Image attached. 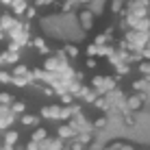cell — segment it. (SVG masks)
I'll use <instances>...</instances> for the list:
<instances>
[{
	"label": "cell",
	"mask_w": 150,
	"mask_h": 150,
	"mask_svg": "<svg viewBox=\"0 0 150 150\" xmlns=\"http://www.w3.org/2000/svg\"><path fill=\"white\" fill-rule=\"evenodd\" d=\"M70 150H87V146H83V144L79 142V139H72V144H70Z\"/></svg>",
	"instance_id": "23"
},
{
	"label": "cell",
	"mask_w": 150,
	"mask_h": 150,
	"mask_svg": "<svg viewBox=\"0 0 150 150\" xmlns=\"http://www.w3.org/2000/svg\"><path fill=\"white\" fill-rule=\"evenodd\" d=\"M142 150H150V148H142Z\"/></svg>",
	"instance_id": "34"
},
{
	"label": "cell",
	"mask_w": 150,
	"mask_h": 150,
	"mask_svg": "<svg viewBox=\"0 0 150 150\" xmlns=\"http://www.w3.org/2000/svg\"><path fill=\"white\" fill-rule=\"evenodd\" d=\"M76 98H81V100H83V102H87V105H94L98 98H100V94H98V91H96L91 85H89V87L83 85V89L79 91V96H76Z\"/></svg>",
	"instance_id": "3"
},
{
	"label": "cell",
	"mask_w": 150,
	"mask_h": 150,
	"mask_svg": "<svg viewBox=\"0 0 150 150\" xmlns=\"http://www.w3.org/2000/svg\"><path fill=\"white\" fill-rule=\"evenodd\" d=\"M11 107H2V105H0V120H2V117H7V115H11Z\"/></svg>",
	"instance_id": "26"
},
{
	"label": "cell",
	"mask_w": 150,
	"mask_h": 150,
	"mask_svg": "<svg viewBox=\"0 0 150 150\" xmlns=\"http://www.w3.org/2000/svg\"><path fill=\"white\" fill-rule=\"evenodd\" d=\"M13 102H15L13 94H9V91H0V105H2V107H11Z\"/></svg>",
	"instance_id": "15"
},
{
	"label": "cell",
	"mask_w": 150,
	"mask_h": 150,
	"mask_svg": "<svg viewBox=\"0 0 150 150\" xmlns=\"http://www.w3.org/2000/svg\"><path fill=\"white\" fill-rule=\"evenodd\" d=\"M4 63L7 65H18V63H22L20 61V52H13V50H4Z\"/></svg>",
	"instance_id": "10"
},
{
	"label": "cell",
	"mask_w": 150,
	"mask_h": 150,
	"mask_svg": "<svg viewBox=\"0 0 150 150\" xmlns=\"http://www.w3.org/2000/svg\"><path fill=\"white\" fill-rule=\"evenodd\" d=\"M0 85H13V72L0 70Z\"/></svg>",
	"instance_id": "16"
},
{
	"label": "cell",
	"mask_w": 150,
	"mask_h": 150,
	"mask_svg": "<svg viewBox=\"0 0 150 150\" xmlns=\"http://www.w3.org/2000/svg\"><path fill=\"white\" fill-rule=\"evenodd\" d=\"M35 15H37V7H35V4H28V9H26V15H24V18H26V20H33Z\"/></svg>",
	"instance_id": "22"
},
{
	"label": "cell",
	"mask_w": 150,
	"mask_h": 150,
	"mask_svg": "<svg viewBox=\"0 0 150 150\" xmlns=\"http://www.w3.org/2000/svg\"><path fill=\"white\" fill-rule=\"evenodd\" d=\"M89 2H91V0H74V4L79 9H83V4H89Z\"/></svg>",
	"instance_id": "30"
},
{
	"label": "cell",
	"mask_w": 150,
	"mask_h": 150,
	"mask_svg": "<svg viewBox=\"0 0 150 150\" xmlns=\"http://www.w3.org/2000/svg\"><path fill=\"white\" fill-rule=\"evenodd\" d=\"M11 111H13V113H18V115H24V113H26V102L15 100L13 105H11Z\"/></svg>",
	"instance_id": "17"
},
{
	"label": "cell",
	"mask_w": 150,
	"mask_h": 150,
	"mask_svg": "<svg viewBox=\"0 0 150 150\" xmlns=\"http://www.w3.org/2000/svg\"><path fill=\"white\" fill-rule=\"evenodd\" d=\"M61 52H63V57H68L70 61H74L76 57H79V48H76L74 44H65V48L61 50Z\"/></svg>",
	"instance_id": "12"
},
{
	"label": "cell",
	"mask_w": 150,
	"mask_h": 150,
	"mask_svg": "<svg viewBox=\"0 0 150 150\" xmlns=\"http://www.w3.org/2000/svg\"><path fill=\"white\" fill-rule=\"evenodd\" d=\"M33 48H37L39 54H50V48H48L44 37H33Z\"/></svg>",
	"instance_id": "9"
},
{
	"label": "cell",
	"mask_w": 150,
	"mask_h": 150,
	"mask_svg": "<svg viewBox=\"0 0 150 150\" xmlns=\"http://www.w3.org/2000/svg\"><path fill=\"white\" fill-rule=\"evenodd\" d=\"M98 68V59H96V57H87V59H85V70H96Z\"/></svg>",
	"instance_id": "19"
},
{
	"label": "cell",
	"mask_w": 150,
	"mask_h": 150,
	"mask_svg": "<svg viewBox=\"0 0 150 150\" xmlns=\"http://www.w3.org/2000/svg\"><path fill=\"white\" fill-rule=\"evenodd\" d=\"M24 150H41V144H37V142H33V139H30L26 146H24Z\"/></svg>",
	"instance_id": "25"
},
{
	"label": "cell",
	"mask_w": 150,
	"mask_h": 150,
	"mask_svg": "<svg viewBox=\"0 0 150 150\" xmlns=\"http://www.w3.org/2000/svg\"><path fill=\"white\" fill-rule=\"evenodd\" d=\"M131 87H133V91H137V94H144L146 87H148V81L146 79H137V81L131 83Z\"/></svg>",
	"instance_id": "14"
},
{
	"label": "cell",
	"mask_w": 150,
	"mask_h": 150,
	"mask_svg": "<svg viewBox=\"0 0 150 150\" xmlns=\"http://www.w3.org/2000/svg\"><path fill=\"white\" fill-rule=\"evenodd\" d=\"M0 63H4V50H0Z\"/></svg>",
	"instance_id": "31"
},
{
	"label": "cell",
	"mask_w": 150,
	"mask_h": 150,
	"mask_svg": "<svg viewBox=\"0 0 150 150\" xmlns=\"http://www.w3.org/2000/svg\"><path fill=\"white\" fill-rule=\"evenodd\" d=\"M94 20H96V15H94V11L91 9H79V22H81V26H83V30H91L94 28Z\"/></svg>",
	"instance_id": "1"
},
{
	"label": "cell",
	"mask_w": 150,
	"mask_h": 150,
	"mask_svg": "<svg viewBox=\"0 0 150 150\" xmlns=\"http://www.w3.org/2000/svg\"><path fill=\"white\" fill-rule=\"evenodd\" d=\"M148 46H150V41H148Z\"/></svg>",
	"instance_id": "36"
},
{
	"label": "cell",
	"mask_w": 150,
	"mask_h": 150,
	"mask_svg": "<svg viewBox=\"0 0 150 150\" xmlns=\"http://www.w3.org/2000/svg\"><path fill=\"white\" fill-rule=\"evenodd\" d=\"M59 7H61V11H65V13H68V11H72V9L76 7V4H74V0H63V2H61Z\"/></svg>",
	"instance_id": "21"
},
{
	"label": "cell",
	"mask_w": 150,
	"mask_h": 150,
	"mask_svg": "<svg viewBox=\"0 0 150 150\" xmlns=\"http://www.w3.org/2000/svg\"><path fill=\"white\" fill-rule=\"evenodd\" d=\"M33 4H35L37 9H39V7H50V4H54V0H35Z\"/></svg>",
	"instance_id": "24"
},
{
	"label": "cell",
	"mask_w": 150,
	"mask_h": 150,
	"mask_svg": "<svg viewBox=\"0 0 150 150\" xmlns=\"http://www.w3.org/2000/svg\"><path fill=\"white\" fill-rule=\"evenodd\" d=\"M148 109H150V105H148Z\"/></svg>",
	"instance_id": "37"
},
{
	"label": "cell",
	"mask_w": 150,
	"mask_h": 150,
	"mask_svg": "<svg viewBox=\"0 0 150 150\" xmlns=\"http://www.w3.org/2000/svg\"><path fill=\"white\" fill-rule=\"evenodd\" d=\"M30 139H33V142H37V144H44L46 139H48V131H46L44 126L33 128V133H30Z\"/></svg>",
	"instance_id": "8"
},
{
	"label": "cell",
	"mask_w": 150,
	"mask_h": 150,
	"mask_svg": "<svg viewBox=\"0 0 150 150\" xmlns=\"http://www.w3.org/2000/svg\"><path fill=\"white\" fill-rule=\"evenodd\" d=\"M107 126V115H98L94 117V122H91V128H105Z\"/></svg>",
	"instance_id": "18"
},
{
	"label": "cell",
	"mask_w": 150,
	"mask_h": 150,
	"mask_svg": "<svg viewBox=\"0 0 150 150\" xmlns=\"http://www.w3.org/2000/svg\"><path fill=\"white\" fill-rule=\"evenodd\" d=\"M144 96L142 94H131V96H126V105H128V109H131L133 113H137L139 109H144Z\"/></svg>",
	"instance_id": "5"
},
{
	"label": "cell",
	"mask_w": 150,
	"mask_h": 150,
	"mask_svg": "<svg viewBox=\"0 0 150 150\" xmlns=\"http://www.w3.org/2000/svg\"><path fill=\"white\" fill-rule=\"evenodd\" d=\"M4 37H7V33H4V30L0 28V39H4Z\"/></svg>",
	"instance_id": "32"
},
{
	"label": "cell",
	"mask_w": 150,
	"mask_h": 150,
	"mask_svg": "<svg viewBox=\"0 0 150 150\" xmlns=\"http://www.w3.org/2000/svg\"><path fill=\"white\" fill-rule=\"evenodd\" d=\"M39 120H41V115H35V113H24V115H20L22 126H33V128H37V126H39Z\"/></svg>",
	"instance_id": "7"
},
{
	"label": "cell",
	"mask_w": 150,
	"mask_h": 150,
	"mask_svg": "<svg viewBox=\"0 0 150 150\" xmlns=\"http://www.w3.org/2000/svg\"><path fill=\"white\" fill-rule=\"evenodd\" d=\"M13 76H30V79H35V76H33V70H28L24 63H18V65L13 68Z\"/></svg>",
	"instance_id": "11"
},
{
	"label": "cell",
	"mask_w": 150,
	"mask_h": 150,
	"mask_svg": "<svg viewBox=\"0 0 150 150\" xmlns=\"http://www.w3.org/2000/svg\"><path fill=\"white\" fill-rule=\"evenodd\" d=\"M115 70H117V74H120V76H124V74H128V72H131V63H126V61H124V63L115 65Z\"/></svg>",
	"instance_id": "20"
},
{
	"label": "cell",
	"mask_w": 150,
	"mask_h": 150,
	"mask_svg": "<svg viewBox=\"0 0 150 150\" xmlns=\"http://www.w3.org/2000/svg\"><path fill=\"white\" fill-rule=\"evenodd\" d=\"M124 122H126L128 126H133V124H135L137 120H135V115H133V113H126V115H124Z\"/></svg>",
	"instance_id": "27"
},
{
	"label": "cell",
	"mask_w": 150,
	"mask_h": 150,
	"mask_svg": "<svg viewBox=\"0 0 150 150\" xmlns=\"http://www.w3.org/2000/svg\"><path fill=\"white\" fill-rule=\"evenodd\" d=\"M18 139H20V133H18V131H13V128L4 131V135H2L4 150H13V148H15V144H18Z\"/></svg>",
	"instance_id": "4"
},
{
	"label": "cell",
	"mask_w": 150,
	"mask_h": 150,
	"mask_svg": "<svg viewBox=\"0 0 150 150\" xmlns=\"http://www.w3.org/2000/svg\"><path fill=\"white\" fill-rule=\"evenodd\" d=\"M57 137L59 139H76L79 137V131H76L70 122H61L59 126H57Z\"/></svg>",
	"instance_id": "2"
},
{
	"label": "cell",
	"mask_w": 150,
	"mask_h": 150,
	"mask_svg": "<svg viewBox=\"0 0 150 150\" xmlns=\"http://www.w3.org/2000/svg\"><path fill=\"white\" fill-rule=\"evenodd\" d=\"M120 150H137V148L133 146V144H128V142H122L120 144Z\"/></svg>",
	"instance_id": "28"
},
{
	"label": "cell",
	"mask_w": 150,
	"mask_h": 150,
	"mask_svg": "<svg viewBox=\"0 0 150 150\" xmlns=\"http://www.w3.org/2000/svg\"><path fill=\"white\" fill-rule=\"evenodd\" d=\"M0 150H4V144H2V139H0Z\"/></svg>",
	"instance_id": "33"
},
{
	"label": "cell",
	"mask_w": 150,
	"mask_h": 150,
	"mask_svg": "<svg viewBox=\"0 0 150 150\" xmlns=\"http://www.w3.org/2000/svg\"><path fill=\"white\" fill-rule=\"evenodd\" d=\"M94 107H96V109H100V111H109L111 109V100H109V98H107V96H100V98H98V100L94 102Z\"/></svg>",
	"instance_id": "13"
},
{
	"label": "cell",
	"mask_w": 150,
	"mask_h": 150,
	"mask_svg": "<svg viewBox=\"0 0 150 150\" xmlns=\"http://www.w3.org/2000/svg\"><path fill=\"white\" fill-rule=\"evenodd\" d=\"M142 57H144V61H150V46H146L142 50Z\"/></svg>",
	"instance_id": "29"
},
{
	"label": "cell",
	"mask_w": 150,
	"mask_h": 150,
	"mask_svg": "<svg viewBox=\"0 0 150 150\" xmlns=\"http://www.w3.org/2000/svg\"><path fill=\"white\" fill-rule=\"evenodd\" d=\"M148 20H150V13H148Z\"/></svg>",
	"instance_id": "35"
},
{
	"label": "cell",
	"mask_w": 150,
	"mask_h": 150,
	"mask_svg": "<svg viewBox=\"0 0 150 150\" xmlns=\"http://www.w3.org/2000/svg\"><path fill=\"white\" fill-rule=\"evenodd\" d=\"M9 9H11V13L15 18H24V15H26V9H28V2L26 0H13V4Z\"/></svg>",
	"instance_id": "6"
}]
</instances>
